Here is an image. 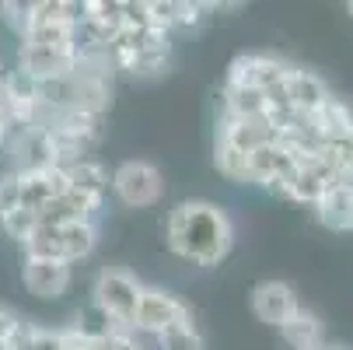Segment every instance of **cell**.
Wrapping results in <instances>:
<instances>
[{
  "label": "cell",
  "instance_id": "cell-17",
  "mask_svg": "<svg viewBox=\"0 0 353 350\" xmlns=\"http://www.w3.org/2000/svg\"><path fill=\"white\" fill-rule=\"evenodd\" d=\"M266 91L256 88H238L228 84L224 88V116L231 119H266Z\"/></svg>",
  "mask_w": 353,
  "mask_h": 350
},
{
  "label": "cell",
  "instance_id": "cell-13",
  "mask_svg": "<svg viewBox=\"0 0 353 350\" xmlns=\"http://www.w3.org/2000/svg\"><path fill=\"white\" fill-rule=\"evenodd\" d=\"M308 126L319 137V144H339V140L353 137V109L336 102V98H329L319 113L308 116Z\"/></svg>",
  "mask_w": 353,
  "mask_h": 350
},
{
  "label": "cell",
  "instance_id": "cell-5",
  "mask_svg": "<svg viewBox=\"0 0 353 350\" xmlns=\"http://www.w3.org/2000/svg\"><path fill=\"white\" fill-rule=\"evenodd\" d=\"M182 319H192V315L175 294H168L161 287H140V302H137V315H133L137 329L158 336L161 329H168L172 322H182Z\"/></svg>",
  "mask_w": 353,
  "mask_h": 350
},
{
  "label": "cell",
  "instance_id": "cell-10",
  "mask_svg": "<svg viewBox=\"0 0 353 350\" xmlns=\"http://www.w3.org/2000/svg\"><path fill=\"white\" fill-rule=\"evenodd\" d=\"M297 309H301L297 305V294L283 280H266V284H259L256 291H252V312H256L259 322H266V326H276L280 329Z\"/></svg>",
  "mask_w": 353,
  "mask_h": 350
},
{
  "label": "cell",
  "instance_id": "cell-16",
  "mask_svg": "<svg viewBox=\"0 0 353 350\" xmlns=\"http://www.w3.org/2000/svg\"><path fill=\"white\" fill-rule=\"evenodd\" d=\"M67 182H70V189H74V193L88 196L91 204L102 207V196H105L109 175H105V168L98 165V162H88V158H84V162L67 165Z\"/></svg>",
  "mask_w": 353,
  "mask_h": 350
},
{
  "label": "cell",
  "instance_id": "cell-1",
  "mask_svg": "<svg viewBox=\"0 0 353 350\" xmlns=\"http://www.w3.org/2000/svg\"><path fill=\"white\" fill-rule=\"evenodd\" d=\"M231 217L207 200H185L168 214V249L196 266H217L231 253Z\"/></svg>",
  "mask_w": 353,
  "mask_h": 350
},
{
  "label": "cell",
  "instance_id": "cell-18",
  "mask_svg": "<svg viewBox=\"0 0 353 350\" xmlns=\"http://www.w3.org/2000/svg\"><path fill=\"white\" fill-rule=\"evenodd\" d=\"M158 343L165 350H207L203 336H199V329L192 326V319H182V322H172L168 329H161Z\"/></svg>",
  "mask_w": 353,
  "mask_h": 350
},
{
  "label": "cell",
  "instance_id": "cell-27",
  "mask_svg": "<svg viewBox=\"0 0 353 350\" xmlns=\"http://www.w3.org/2000/svg\"><path fill=\"white\" fill-rule=\"evenodd\" d=\"M346 11H350V14H353V0H350V4H346Z\"/></svg>",
  "mask_w": 353,
  "mask_h": 350
},
{
  "label": "cell",
  "instance_id": "cell-20",
  "mask_svg": "<svg viewBox=\"0 0 353 350\" xmlns=\"http://www.w3.org/2000/svg\"><path fill=\"white\" fill-rule=\"evenodd\" d=\"M0 228H4L11 238H18L21 245L35 235V228H39V214L35 211H25V207H18V211H11V214H4L0 217Z\"/></svg>",
  "mask_w": 353,
  "mask_h": 350
},
{
  "label": "cell",
  "instance_id": "cell-14",
  "mask_svg": "<svg viewBox=\"0 0 353 350\" xmlns=\"http://www.w3.org/2000/svg\"><path fill=\"white\" fill-rule=\"evenodd\" d=\"M319 221L332 231H353V182H339L329 186L319 200Z\"/></svg>",
  "mask_w": 353,
  "mask_h": 350
},
{
  "label": "cell",
  "instance_id": "cell-8",
  "mask_svg": "<svg viewBox=\"0 0 353 350\" xmlns=\"http://www.w3.org/2000/svg\"><path fill=\"white\" fill-rule=\"evenodd\" d=\"M21 280H25L28 294L42 298V302H53V298H60L70 287V263L42 260V256H25Z\"/></svg>",
  "mask_w": 353,
  "mask_h": 350
},
{
  "label": "cell",
  "instance_id": "cell-7",
  "mask_svg": "<svg viewBox=\"0 0 353 350\" xmlns=\"http://www.w3.org/2000/svg\"><path fill=\"white\" fill-rule=\"evenodd\" d=\"M70 189L67 182V168L49 165V168H32V172H18V207L25 211H42L49 200H57Z\"/></svg>",
  "mask_w": 353,
  "mask_h": 350
},
{
  "label": "cell",
  "instance_id": "cell-24",
  "mask_svg": "<svg viewBox=\"0 0 353 350\" xmlns=\"http://www.w3.org/2000/svg\"><path fill=\"white\" fill-rule=\"evenodd\" d=\"M0 11H4V21L8 25H14V32L21 35L25 28H28V11H32V4H0Z\"/></svg>",
  "mask_w": 353,
  "mask_h": 350
},
{
  "label": "cell",
  "instance_id": "cell-22",
  "mask_svg": "<svg viewBox=\"0 0 353 350\" xmlns=\"http://www.w3.org/2000/svg\"><path fill=\"white\" fill-rule=\"evenodd\" d=\"M21 329H25L21 315L14 309H8V305H0V343H14Z\"/></svg>",
  "mask_w": 353,
  "mask_h": 350
},
{
  "label": "cell",
  "instance_id": "cell-28",
  "mask_svg": "<svg viewBox=\"0 0 353 350\" xmlns=\"http://www.w3.org/2000/svg\"><path fill=\"white\" fill-rule=\"evenodd\" d=\"M329 350H343V347H329Z\"/></svg>",
  "mask_w": 353,
  "mask_h": 350
},
{
  "label": "cell",
  "instance_id": "cell-11",
  "mask_svg": "<svg viewBox=\"0 0 353 350\" xmlns=\"http://www.w3.org/2000/svg\"><path fill=\"white\" fill-rule=\"evenodd\" d=\"M283 91H287V102H290V109L305 113V116L319 113V109L329 102V98H332L322 77H315L312 70H297V67L287 74V81H283Z\"/></svg>",
  "mask_w": 353,
  "mask_h": 350
},
{
  "label": "cell",
  "instance_id": "cell-26",
  "mask_svg": "<svg viewBox=\"0 0 353 350\" xmlns=\"http://www.w3.org/2000/svg\"><path fill=\"white\" fill-rule=\"evenodd\" d=\"M0 350H11V343H0Z\"/></svg>",
  "mask_w": 353,
  "mask_h": 350
},
{
  "label": "cell",
  "instance_id": "cell-23",
  "mask_svg": "<svg viewBox=\"0 0 353 350\" xmlns=\"http://www.w3.org/2000/svg\"><path fill=\"white\" fill-rule=\"evenodd\" d=\"M18 211V175L0 179V217Z\"/></svg>",
  "mask_w": 353,
  "mask_h": 350
},
{
  "label": "cell",
  "instance_id": "cell-12",
  "mask_svg": "<svg viewBox=\"0 0 353 350\" xmlns=\"http://www.w3.org/2000/svg\"><path fill=\"white\" fill-rule=\"evenodd\" d=\"M217 140L234 147L241 155H252L263 144H276V130L270 126V119H231V116H224V130H221Z\"/></svg>",
  "mask_w": 353,
  "mask_h": 350
},
{
  "label": "cell",
  "instance_id": "cell-4",
  "mask_svg": "<svg viewBox=\"0 0 353 350\" xmlns=\"http://www.w3.org/2000/svg\"><path fill=\"white\" fill-rule=\"evenodd\" d=\"M112 189L126 207H150L161 200V172L150 162H123L112 175Z\"/></svg>",
  "mask_w": 353,
  "mask_h": 350
},
{
  "label": "cell",
  "instance_id": "cell-21",
  "mask_svg": "<svg viewBox=\"0 0 353 350\" xmlns=\"http://www.w3.org/2000/svg\"><path fill=\"white\" fill-rule=\"evenodd\" d=\"M91 350H140L123 329H109L105 336H94L91 340Z\"/></svg>",
  "mask_w": 353,
  "mask_h": 350
},
{
  "label": "cell",
  "instance_id": "cell-19",
  "mask_svg": "<svg viewBox=\"0 0 353 350\" xmlns=\"http://www.w3.org/2000/svg\"><path fill=\"white\" fill-rule=\"evenodd\" d=\"M214 165H217L221 175H228L231 182H248V155L234 151V147H228V144H221V140H217Z\"/></svg>",
  "mask_w": 353,
  "mask_h": 350
},
{
  "label": "cell",
  "instance_id": "cell-6",
  "mask_svg": "<svg viewBox=\"0 0 353 350\" xmlns=\"http://www.w3.org/2000/svg\"><path fill=\"white\" fill-rule=\"evenodd\" d=\"M294 67L280 57H263V53H248V57H238L231 64V74H228V84H238V88H256V91H270L276 84L287 81Z\"/></svg>",
  "mask_w": 353,
  "mask_h": 350
},
{
  "label": "cell",
  "instance_id": "cell-25",
  "mask_svg": "<svg viewBox=\"0 0 353 350\" xmlns=\"http://www.w3.org/2000/svg\"><path fill=\"white\" fill-rule=\"evenodd\" d=\"M0 109H4V77H0Z\"/></svg>",
  "mask_w": 353,
  "mask_h": 350
},
{
  "label": "cell",
  "instance_id": "cell-9",
  "mask_svg": "<svg viewBox=\"0 0 353 350\" xmlns=\"http://www.w3.org/2000/svg\"><path fill=\"white\" fill-rule=\"evenodd\" d=\"M21 70L32 74L35 81H53V77H67L77 70V46L74 49H49V46H28L21 42Z\"/></svg>",
  "mask_w": 353,
  "mask_h": 350
},
{
  "label": "cell",
  "instance_id": "cell-15",
  "mask_svg": "<svg viewBox=\"0 0 353 350\" xmlns=\"http://www.w3.org/2000/svg\"><path fill=\"white\" fill-rule=\"evenodd\" d=\"M280 333H283V340L294 347V350H319L322 347V319L315 315V312H308V309H297L283 326H280Z\"/></svg>",
  "mask_w": 353,
  "mask_h": 350
},
{
  "label": "cell",
  "instance_id": "cell-3",
  "mask_svg": "<svg viewBox=\"0 0 353 350\" xmlns=\"http://www.w3.org/2000/svg\"><path fill=\"white\" fill-rule=\"evenodd\" d=\"M137 302H140V284L126 270L109 266V270L98 273V280H94V309L102 312L109 322L133 326Z\"/></svg>",
  "mask_w": 353,
  "mask_h": 350
},
{
  "label": "cell",
  "instance_id": "cell-2",
  "mask_svg": "<svg viewBox=\"0 0 353 350\" xmlns=\"http://www.w3.org/2000/svg\"><path fill=\"white\" fill-rule=\"evenodd\" d=\"M94 242H98V228L91 221H84V224H63V228H35V235L25 242V256L77 263V260L91 256Z\"/></svg>",
  "mask_w": 353,
  "mask_h": 350
}]
</instances>
